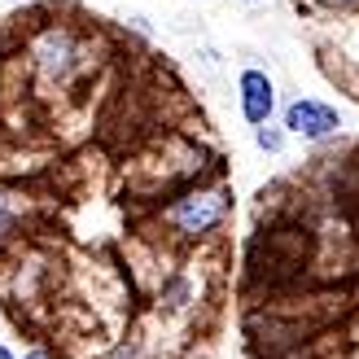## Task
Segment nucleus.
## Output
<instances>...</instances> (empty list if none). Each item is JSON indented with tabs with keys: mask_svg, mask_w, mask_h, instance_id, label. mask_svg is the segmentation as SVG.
Segmentation results:
<instances>
[{
	"mask_svg": "<svg viewBox=\"0 0 359 359\" xmlns=\"http://www.w3.org/2000/svg\"><path fill=\"white\" fill-rule=\"evenodd\" d=\"M97 66V40L70 22H44L27 35V70L44 93H66Z\"/></svg>",
	"mask_w": 359,
	"mask_h": 359,
	"instance_id": "obj_1",
	"label": "nucleus"
},
{
	"mask_svg": "<svg viewBox=\"0 0 359 359\" xmlns=\"http://www.w3.org/2000/svg\"><path fill=\"white\" fill-rule=\"evenodd\" d=\"M232 189L224 180H197V184H184L180 193H171V202L158 210V224L167 228L171 241L184 245H202L232 219Z\"/></svg>",
	"mask_w": 359,
	"mask_h": 359,
	"instance_id": "obj_2",
	"label": "nucleus"
},
{
	"mask_svg": "<svg viewBox=\"0 0 359 359\" xmlns=\"http://www.w3.org/2000/svg\"><path fill=\"white\" fill-rule=\"evenodd\" d=\"M280 128L290 132V140H302V145H325V140L342 136V110L320 97H294L280 110Z\"/></svg>",
	"mask_w": 359,
	"mask_h": 359,
	"instance_id": "obj_3",
	"label": "nucleus"
},
{
	"mask_svg": "<svg viewBox=\"0 0 359 359\" xmlns=\"http://www.w3.org/2000/svg\"><path fill=\"white\" fill-rule=\"evenodd\" d=\"M276 110H280V101H276V79L267 75L263 66H245L241 75H237V114L250 132L255 128H267V123H276Z\"/></svg>",
	"mask_w": 359,
	"mask_h": 359,
	"instance_id": "obj_4",
	"label": "nucleus"
},
{
	"mask_svg": "<svg viewBox=\"0 0 359 359\" xmlns=\"http://www.w3.org/2000/svg\"><path fill=\"white\" fill-rule=\"evenodd\" d=\"M197 307V276L193 272H171L158 285V311L163 316H184Z\"/></svg>",
	"mask_w": 359,
	"mask_h": 359,
	"instance_id": "obj_5",
	"label": "nucleus"
},
{
	"mask_svg": "<svg viewBox=\"0 0 359 359\" xmlns=\"http://www.w3.org/2000/svg\"><path fill=\"white\" fill-rule=\"evenodd\" d=\"M22 219H27V193L0 184V250L22 237Z\"/></svg>",
	"mask_w": 359,
	"mask_h": 359,
	"instance_id": "obj_6",
	"label": "nucleus"
},
{
	"mask_svg": "<svg viewBox=\"0 0 359 359\" xmlns=\"http://www.w3.org/2000/svg\"><path fill=\"white\" fill-rule=\"evenodd\" d=\"M93 359H154V346L145 342L140 333H132V337H118V342H110L101 355H93Z\"/></svg>",
	"mask_w": 359,
	"mask_h": 359,
	"instance_id": "obj_7",
	"label": "nucleus"
},
{
	"mask_svg": "<svg viewBox=\"0 0 359 359\" xmlns=\"http://www.w3.org/2000/svg\"><path fill=\"white\" fill-rule=\"evenodd\" d=\"M285 145H290V132H285L280 123H267V128H255V149H259V154H272V158H280V154H285Z\"/></svg>",
	"mask_w": 359,
	"mask_h": 359,
	"instance_id": "obj_8",
	"label": "nucleus"
},
{
	"mask_svg": "<svg viewBox=\"0 0 359 359\" xmlns=\"http://www.w3.org/2000/svg\"><path fill=\"white\" fill-rule=\"evenodd\" d=\"M298 9H311V13H355L359 0H298Z\"/></svg>",
	"mask_w": 359,
	"mask_h": 359,
	"instance_id": "obj_9",
	"label": "nucleus"
},
{
	"mask_svg": "<svg viewBox=\"0 0 359 359\" xmlns=\"http://www.w3.org/2000/svg\"><path fill=\"white\" fill-rule=\"evenodd\" d=\"M0 359H22V355H18L13 346H5V342H0Z\"/></svg>",
	"mask_w": 359,
	"mask_h": 359,
	"instance_id": "obj_10",
	"label": "nucleus"
},
{
	"mask_svg": "<svg viewBox=\"0 0 359 359\" xmlns=\"http://www.w3.org/2000/svg\"><path fill=\"white\" fill-rule=\"evenodd\" d=\"M22 359H53V355H48V351H40V346H35V351H27Z\"/></svg>",
	"mask_w": 359,
	"mask_h": 359,
	"instance_id": "obj_11",
	"label": "nucleus"
},
{
	"mask_svg": "<svg viewBox=\"0 0 359 359\" xmlns=\"http://www.w3.org/2000/svg\"><path fill=\"white\" fill-rule=\"evenodd\" d=\"M5 5H31V0H5Z\"/></svg>",
	"mask_w": 359,
	"mask_h": 359,
	"instance_id": "obj_12",
	"label": "nucleus"
},
{
	"mask_svg": "<svg viewBox=\"0 0 359 359\" xmlns=\"http://www.w3.org/2000/svg\"><path fill=\"white\" fill-rule=\"evenodd\" d=\"M245 5H263V0H245Z\"/></svg>",
	"mask_w": 359,
	"mask_h": 359,
	"instance_id": "obj_13",
	"label": "nucleus"
}]
</instances>
